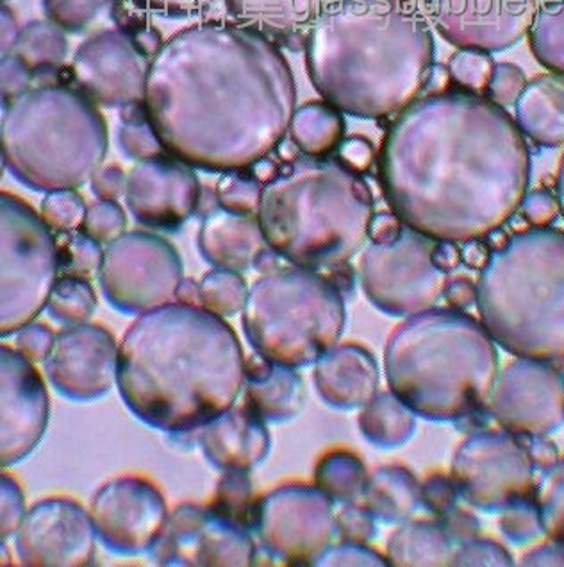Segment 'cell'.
I'll use <instances>...</instances> for the list:
<instances>
[{"label": "cell", "instance_id": "obj_24", "mask_svg": "<svg viewBox=\"0 0 564 567\" xmlns=\"http://www.w3.org/2000/svg\"><path fill=\"white\" fill-rule=\"evenodd\" d=\"M232 22L269 38L275 45L302 51L313 23L328 0H223Z\"/></svg>", "mask_w": 564, "mask_h": 567}, {"label": "cell", "instance_id": "obj_36", "mask_svg": "<svg viewBox=\"0 0 564 567\" xmlns=\"http://www.w3.org/2000/svg\"><path fill=\"white\" fill-rule=\"evenodd\" d=\"M118 127V147L125 158L142 162L156 154L165 153L150 118H148L145 103L133 104L124 107Z\"/></svg>", "mask_w": 564, "mask_h": 567}, {"label": "cell", "instance_id": "obj_29", "mask_svg": "<svg viewBox=\"0 0 564 567\" xmlns=\"http://www.w3.org/2000/svg\"><path fill=\"white\" fill-rule=\"evenodd\" d=\"M69 42L65 31L56 23L34 20L20 31L13 54L28 65L34 75L46 74L60 69L65 61Z\"/></svg>", "mask_w": 564, "mask_h": 567}, {"label": "cell", "instance_id": "obj_49", "mask_svg": "<svg viewBox=\"0 0 564 567\" xmlns=\"http://www.w3.org/2000/svg\"><path fill=\"white\" fill-rule=\"evenodd\" d=\"M125 185H127V176L124 171L116 165L101 168L92 179V192L98 199H113L124 196Z\"/></svg>", "mask_w": 564, "mask_h": 567}, {"label": "cell", "instance_id": "obj_16", "mask_svg": "<svg viewBox=\"0 0 564 567\" xmlns=\"http://www.w3.org/2000/svg\"><path fill=\"white\" fill-rule=\"evenodd\" d=\"M150 555L163 566H250L255 548L249 530L188 503L168 517Z\"/></svg>", "mask_w": 564, "mask_h": 567}, {"label": "cell", "instance_id": "obj_25", "mask_svg": "<svg viewBox=\"0 0 564 567\" xmlns=\"http://www.w3.org/2000/svg\"><path fill=\"white\" fill-rule=\"evenodd\" d=\"M315 382L328 405L356 409L368 405L374 398L377 365L362 348L345 346L320 360Z\"/></svg>", "mask_w": 564, "mask_h": 567}, {"label": "cell", "instance_id": "obj_50", "mask_svg": "<svg viewBox=\"0 0 564 567\" xmlns=\"http://www.w3.org/2000/svg\"><path fill=\"white\" fill-rule=\"evenodd\" d=\"M338 530H342L343 534H348L351 539H368L372 534H374V526H372L370 516L366 514L362 508L348 507L340 514L338 519Z\"/></svg>", "mask_w": 564, "mask_h": 567}, {"label": "cell", "instance_id": "obj_21", "mask_svg": "<svg viewBox=\"0 0 564 567\" xmlns=\"http://www.w3.org/2000/svg\"><path fill=\"white\" fill-rule=\"evenodd\" d=\"M2 467L19 464L45 435L51 405L34 362L19 349L2 346Z\"/></svg>", "mask_w": 564, "mask_h": 567}, {"label": "cell", "instance_id": "obj_53", "mask_svg": "<svg viewBox=\"0 0 564 567\" xmlns=\"http://www.w3.org/2000/svg\"><path fill=\"white\" fill-rule=\"evenodd\" d=\"M20 31H22V29H19L13 14H11V11L4 6V8H2V56L13 54L14 47H17V42H19Z\"/></svg>", "mask_w": 564, "mask_h": 567}, {"label": "cell", "instance_id": "obj_19", "mask_svg": "<svg viewBox=\"0 0 564 567\" xmlns=\"http://www.w3.org/2000/svg\"><path fill=\"white\" fill-rule=\"evenodd\" d=\"M43 365L52 386L63 398L90 403L112 391L118 369V346L102 326H69L54 337Z\"/></svg>", "mask_w": 564, "mask_h": 567}, {"label": "cell", "instance_id": "obj_26", "mask_svg": "<svg viewBox=\"0 0 564 567\" xmlns=\"http://www.w3.org/2000/svg\"><path fill=\"white\" fill-rule=\"evenodd\" d=\"M514 107L520 131L534 144L564 145V75H536L523 89Z\"/></svg>", "mask_w": 564, "mask_h": 567}, {"label": "cell", "instance_id": "obj_7", "mask_svg": "<svg viewBox=\"0 0 564 567\" xmlns=\"http://www.w3.org/2000/svg\"><path fill=\"white\" fill-rule=\"evenodd\" d=\"M2 162L36 192L77 190L101 171L109 135L97 104L81 90L45 83L4 106Z\"/></svg>", "mask_w": 564, "mask_h": 567}, {"label": "cell", "instance_id": "obj_40", "mask_svg": "<svg viewBox=\"0 0 564 567\" xmlns=\"http://www.w3.org/2000/svg\"><path fill=\"white\" fill-rule=\"evenodd\" d=\"M88 206L84 205L83 197L75 190H60L46 194L42 203V219L58 233L75 231L83 228Z\"/></svg>", "mask_w": 564, "mask_h": 567}, {"label": "cell", "instance_id": "obj_46", "mask_svg": "<svg viewBox=\"0 0 564 567\" xmlns=\"http://www.w3.org/2000/svg\"><path fill=\"white\" fill-rule=\"evenodd\" d=\"M54 337L56 333L49 326L42 324V322H31L20 331L17 349L31 362H43L51 351Z\"/></svg>", "mask_w": 564, "mask_h": 567}, {"label": "cell", "instance_id": "obj_10", "mask_svg": "<svg viewBox=\"0 0 564 567\" xmlns=\"http://www.w3.org/2000/svg\"><path fill=\"white\" fill-rule=\"evenodd\" d=\"M0 251H2V337L14 336L45 310L60 279L56 235L33 206L0 194Z\"/></svg>", "mask_w": 564, "mask_h": 567}, {"label": "cell", "instance_id": "obj_47", "mask_svg": "<svg viewBox=\"0 0 564 567\" xmlns=\"http://www.w3.org/2000/svg\"><path fill=\"white\" fill-rule=\"evenodd\" d=\"M153 13L167 19H194L208 13L217 0H139Z\"/></svg>", "mask_w": 564, "mask_h": 567}, {"label": "cell", "instance_id": "obj_8", "mask_svg": "<svg viewBox=\"0 0 564 567\" xmlns=\"http://www.w3.org/2000/svg\"><path fill=\"white\" fill-rule=\"evenodd\" d=\"M488 333L514 353H564V233H520L485 261L476 289Z\"/></svg>", "mask_w": 564, "mask_h": 567}, {"label": "cell", "instance_id": "obj_20", "mask_svg": "<svg viewBox=\"0 0 564 567\" xmlns=\"http://www.w3.org/2000/svg\"><path fill=\"white\" fill-rule=\"evenodd\" d=\"M148 60L122 31H102L75 52L72 80L90 101L104 107L144 103Z\"/></svg>", "mask_w": 564, "mask_h": 567}, {"label": "cell", "instance_id": "obj_12", "mask_svg": "<svg viewBox=\"0 0 564 567\" xmlns=\"http://www.w3.org/2000/svg\"><path fill=\"white\" fill-rule=\"evenodd\" d=\"M97 278L115 310L142 316L177 301L185 272L181 256L167 238L129 231L106 244Z\"/></svg>", "mask_w": 564, "mask_h": 567}, {"label": "cell", "instance_id": "obj_27", "mask_svg": "<svg viewBox=\"0 0 564 567\" xmlns=\"http://www.w3.org/2000/svg\"><path fill=\"white\" fill-rule=\"evenodd\" d=\"M247 405L270 421L292 419L302 406V382L292 368L261 357L247 360Z\"/></svg>", "mask_w": 564, "mask_h": 567}, {"label": "cell", "instance_id": "obj_38", "mask_svg": "<svg viewBox=\"0 0 564 567\" xmlns=\"http://www.w3.org/2000/svg\"><path fill=\"white\" fill-rule=\"evenodd\" d=\"M263 183L258 179L252 168L226 173L218 182V206L234 214L255 215L260 208Z\"/></svg>", "mask_w": 564, "mask_h": 567}, {"label": "cell", "instance_id": "obj_28", "mask_svg": "<svg viewBox=\"0 0 564 567\" xmlns=\"http://www.w3.org/2000/svg\"><path fill=\"white\" fill-rule=\"evenodd\" d=\"M290 135L307 156H331L345 140V121L338 107L313 101L296 110Z\"/></svg>", "mask_w": 564, "mask_h": 567}, {"label": "cell", "instance_id": "obj_51", "mask_svg": "<svg viewBox=\"0 0 564 567\" xmlns=\"http://www.w3.org/2000/svg\"><path fill=\"white\" fill-rule=\"evenodd\" d=\"M523 209H525V215H528L532 223L545 224L554 217L555 212H557V205L545 192H536V194H532L525 200Z\"/></svg>", "mask_w": 564, "mask_h": 567}, {"label": "cell", "instance_id": "obj_17", "mask_svg": "<svg viewBox=\"0 0 564 567\" xmlns=\"http://www.w3.org/2000/svg\"><path fill=\"white\" fill-rule=\"evenodd\" d=\"M124 196L142 226L177 231L199 212L203 192L194 167L165 151L136 162Z\"/></svg>", "mask_w": 564, "mask_h": 567}, {"label": "cell", "instance_id": "obj_43", "mask_svg": "<svg viewBox=\"0 0 564 567\" xmlns=\"http://www.w3.org/2000/svg\"><path fill=\"white\" fill-rule=\"evenodd\" d=\"M528 83V78L520 66L513 65V63H497L484 95L499 106H513Z\"/></svg>", "mask_w": 564, "mask_h": 567}, {"label": "cell", "instance_id": "obj_15", "mask_svg": "<svg viewBox=\"0 0 564 567\" xmlns=\"http://www.w3.org/2000/svg\"><path fill=\"white\" fill-rule=\"evenodd\" d=\"M427 17L450 45L500 52L529 34L540 0H424Z\"/></svg>", "mask_w": 564, "mask_h": 567}, {"label": "cell", "instance_id": "obj_34", "mask_svg": "<svg viewBox=\"0 0 564 567\" xmlns=\"http://www.w3.org/2000/svg\"><path fill=\"white\" fill-rule=\"evenodd\" d=\"M200 287V307L220 317L237 316L243 312L249 290L240 272L215 269L203 276Z\"/></svg>", "mask_w": 564, "mask_h": 567}, {"label": "cell", "instance_id": "obj_32", "mask_svg": "<svg viewBox=\"0 0 564 567\" xmlns=\"http://www.w3.org/2000/svg\"><path fill=\"white\" fill-rule=\"evenodd\" d=\"M258 505L260 503H252L249 473L223 471L215 498L211 499L208 508L223 522L252 532L255 530V522H258Z\"/></svg>", "mask_w": 564, "mask_h": 567}, {"label": "cell", "instance_id": "obj_37", "mask_svg": "<svg viewBox=\"0 0 564 567\" xmlns=\"http://www.w3.org/2000/svg\"><path fill=\"white\" fill-rule=\"evenodd\" d=\"M363 475H365L363 465L357 462V458L347 453H336L320 464L316 478L328 498L347 502L365 491L366 484Z\"/></svg>", "mask_w": 564, "mask_h": 567}, {"label": "cell", "instance_id": "obj_1", "mask_svg": "<svg viewBox=\"0 0 564 567\" xmlns=\"http://www.w3.org/2000/svg\"><path fill=\"white\" fill-rule=\"evenodd\" d=\"M531 156L516 121L481 93H427L398 113L379 154L389 208L436 243H476L522 206Z\"/></svg>", "mask_w": 564, "mask_h": 567}, {"label": "cell", "instance_id": "obj_18", "mask_svg": "<svg viewBox=\"0 0 564 567\" xmlns=\"http://www.w3.org/2000/svg\"><path fill=\"white\" fill-rule=\"evenodd\" d=\"M90 512L65 498L43 499L23 517L17 532L22 566H92L97 555Z\"/></svg>", "mask_w": 564, "mask_h": 567}, {"label": "cell", "instance_id": "obj_11", "mask_svg": "<svg viewBox=\"0 0 564 567\" xmlns=\"http://www.w3.org/2000/svg\"><path fill=\"white\" fill-rule=\"evenodd\" d=\"M436 240L404 226L389 243H372L359 261L366 298L384 313L411 317L435 307L447 276L435 260Z\"/></svg>", "mask_w": 564, "mask_h": 567}, {"label": "cell", "instance_id": "obj_4", "mask_svg": "<svg viewBox=\"0 0 564 567\" xmlns=\"http://www.w3.org/2000/svg\"><path fill=\"white\" fill-rule=\"evenodd\" d=\"M304 51L311 83L325 103L379 121L426 92L436 45L412 0H328Z\"/></svg>", "mask_w": 564, "mask_h": 567}, {"label": "cell", "instance_id": "obj_3", "mask_svg": "<svg viewBox=\"0 0 564 567\" xmlns=\"http://www.w3.org/2000/svg\"><path fill=\"white\" fill-rule=\"evenodd\" d=\"M246 354L223 317L174 301L138 316L118 346L116 385L150 429L197 432L237 405Z\"/></svg>", "mask_w": 564, "mask_h": 567}, {"label": "cell", "instance_id": "obj_5", "mask_svg": "<svg viewBox=\"0 0 564 567\" xmlns=\"http://www.w3.org/2000/svg\"><path fill=\"white\" fill-rule=\"evenodd\" d=\"M255 215L273 255L304 269L333 270L370 240L374 196L342 159L302 154L264 183Z\"/></svg>", "mask_w": 564, "mask_h": 567}, {"label": "cell", "instance_id": "obj_39", "mask_svg": "<svg viewBox=\"0 0 564 567\" xmlns=\"http://www.w3.org/2000/svg\"><path fill=\"white\" fill-rule=\"evenodd\" d=\"M495 65V61L488 52L459 49L450 58L447 69H449L450 78H452L453 83L458 84L459 89L484 95Z\"/></svg>", "mask_w": 564, "mask_h": 567}, {"label": "cell", "instance_id": "obj_2", "mask_svg": "<svg viewBox=\"0 0 564 567\" xmlns=\"http://www.w3.org/2000/svg\"><path fill=\"white\" fill-rule=\"evenodd\" d=\"M145 107L163 150L203 173L254 167L286 136L296 84L281 47L234 22L182 29L148 61Z\"/></svg>", "mask_w": 564, "mask_h": 567}, {"label": "cell", "instance_id": "obj_13", "mask_svg": "<svg viewBox=\"0 0 564 567\" xmlns=\"http://www.w3.org/2000/svg\"><path fill=\"white\" fill-rule=\"evenodd\" d=\"M338 523L324 491L286 487L258 505L255 532L264 549L290 564H316L331 548Z\"/></svg>", "mask_w": 564, "mask_h": 567}, {"label": "cell", "instance_id": "obj_33", "mask_svg": "<svg viewBox=\"0 0 564 567\" xmlns=\"http://www.w3.org/2000/svg\"><path fill=\"white\" fill-rule=\"evenodd\" d=\"M97 308L92 281L75 276H60L46 310L54 321L66 326L86 324Z\"/></svg>", "mask_w": 564, "mask_h": 567}, {"label": "cell", "instance_id": "obj_6", "mask_svg": "<svg viewBox=\"0 0 564 567\" xmlns=\"http://www.w3.org/2000/svg\"><path fill=\"white\" fill-rule=\"evenodd\" d=\"M384 369L391 394L407 409L450 421L476 409L490 392L495 354L473 319L430 308L389 337Z\"/></svg>", "mask_w": 564, "mask_h": 567}, {"label": "cell", "instance_id": "obj_14", "mask_svg": "<svg viewBox=\"0 0 564 567\" xmlns=\"http://www.w3.org/2000/svg\"><path fill=\"white\" fill-rule=\"evenodd\" d=\"M90 516L102 545L118 555L150 551L170 517L156 485L139 476L107 482L93 496Z\"/></svg>", "mask_w": 564, "mask_h": 567}, {"label": "cell", "instance_id": "obj_42", "mask_svg": "<svg viewBox=\"0 0 564 567\" xmlns=\"http://www.w3.org/2000/svg\"><path fill=\"white\" fill-rule=\"evenodd\" d=\"M127 219L125 212L116 200L98 199L88 206L86 219H84L83 231L97 243L109 244L125 233Z\"/></svg>", "mask_w": 564, "mask_h": 567}, {"label": "cell", "instance_id": "obj_9", "mask_svg": "<svg viewBox=\"0 0 564 567\" xmlns=\"http://www.w3.org/2000/svg\"><path fill=\"white\" fill-rule=\"evenodd\" d=\"M342 290L318 270L282 267L249 290L243 330L255 353L284 368H304L331 353L345 328Z\"/></svg>", "mask_w": 564, "mask_h": 567}, {"label": "cell", "instance_id": "obj_41", "mask_svg": "<svg viewBox=\"0 0 564 567\" xmlns=\"http://www.w3.org/2000/svg\"><path fill=\"white\" fill-rule=\"evenodd\" d=\"M46 19L66 33H80L109 8L112 0H42Z\"/></svg>", "mask_w": 564, "mask_h": 567}, {"label": "cell", "instance_id": "obj_44", "mask_svg": "<svg viewBox=\"0 0 564 567\" xmlns=\"http://www.w3.org/2000/svg\"><path fill=\"white\" fill-rule=\"evenodd\" d=\"M25 499L22 488L11 476L2 475V546L8 543L11 535L19 532L25 517Z\"/></svg>", "mask_w": 564, "mask_h": 567}, {"label": "cell", "instance_id": "obj_55", "mask_svg": "<svg viewBox=\"0 0 564 567\" xmlns=\"http://www.w3.org/2000/svg\"><path fill=\"white\" fill-rule=\"evenodd\" d=\"M557 196H560V206L564 214V158L561 162L560 179H557Z\"/></svg>", "mask_w": 564, "mask_h": 567}, {"label": "cell", "instance_id": "obj_30", "mask_svg": "<svg viewBox=\"0 0 564 567\" xmlns=\"http://www.w3.org/2000/svg\"><path fill=\"white\" fill-rule=\"evenodd\" d=\"M529 45L537 63L564 75V0H543L529 29Z\"/></svg>", "mask_w": 564, "mask_h": 567}, {"label": "cell", "instance_id": "obj_22", "mask_svg": "<svg viewBox=\"0 0 564 567\" xmlns=\"http://www.w3.org/2000/svg\"><path fill=\"white\" fill-rule=\"evenodd\" d=\"M263 421L247 403L232 406L199 430L203 455L218 470L249 473L269 455L270 439Z\"/></svg>", "mask_w": 564, "mask_h": 567}, {"label": "cell", "instance_id": "obj_54", "mask_svg": "<svg viewBox=\"0 0 564 567\" xmlns=\"http://www.w3.org/2000/svg\"><path fill=\"white\" fill-rule=\"evenodd\" d=\"M177 301L188 302V305H200V287L194 279L185 278L181 289L177 293Z\"/></svg>", "mask_w": 564, "mask_h": 567}, {"label": "cell", "instance_id": "obj_23", "mask_svg": "<svg viewBox=\"0 0 564 567\" xmlns=\"http://www.w3.org/2000/svg\"><path fill=\"white\" fill-rule=\"evenodd\" d=\"M197 246L215 269L234 272L258 266L270 251L258 215L234 214L220 206L203 215Z\"/></svg>", "mask_w": 564, "mask_h": 567}, {"label": "cell", "instance_id": "obj_52", "mask_svg": "<svg viewBox=\"0 0 564 567\" xmlns=\"http://www.w3.org/2000/svg\"><path fill=\"white\" fill-rule=\"evenodd\" d=\"M403 228V220L398 219L394 212L375 215L370 226V240L372 243H389L400 235Z\"/></svg>", "mask_w": 564, "mask_h": 567}, {"label": "cell", "instance_id": "obj_35", "mask_svg": "<svg viewBox=\"0 0 564 567\" xmlns=\"http://www.w3.org/2000/svg\"><path fill=\"white\" fill-rule=\"evenodd\" d=\"M56 244L60 276H75L90 281L98 276L104 249L88 233H84L83 229L58 233Z\"/></svg>", "mask_w": 564, "mask_h": 567}, {"label": "cell", "instance_id": "obj_48", "mask_svg": "<svg viewBox=\"0 0 564 567\" xmlns=\"http://www.w3.org/2000/svg\"><path fill=\"white\" fill-rule=\"evenodd\" d=\"M338 151V158L356 173H365L374 163V145L363 136H352V138L343 140Z\"/></svg>", "mask_w": 564, "mask_h": 567}, {"label": "cell", "instance_id": "obj_31", "mask_svg": "<svg viewBox=\"0 0 564 567\" xmlns=\"http://www.w3.org/2000/svg\"><path fill=\"white\" fill-rule=\"evenodd\" d=\"M407 410L397 395H377L359 421L365 437L383 447H397L411 435L412 421Z\"/></svg>", "mask_w": 564, "mask_h": 567}, {"label": "cell", "instance_id": "obj_45", "mask_svg": "<svg viewBox=\"0 0 564 567\" xmlns=\"http://www.w3.org/2000/svg\"><path fill=\"white\" fill-rule=\"evenodd\" d=\"M33 80V72L20 58L14 54L2 56V104L8 106L17 99L22 97L23 93L31 90Z\"/></svg>", "mask_w": 564, "mask_h": 567}]
</instances>
